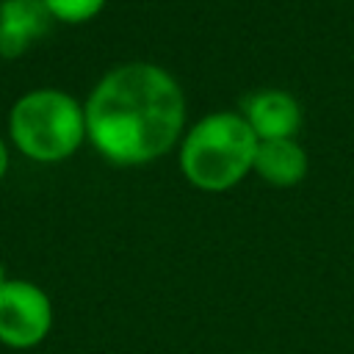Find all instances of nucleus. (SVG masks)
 Listing matches in <instances>:
<instances>
[{
	"instance_id": "1",
	"label": "nucleus",
	"mask_w": 354,
	"mask_h": 354,
	"mask_svg": "<svg viewBox=\"0 0 354 354\" xmlns=\"http://www.w3.org/2000/svg\"><path fill=\"white\" fill-rule=\"evenodd\" d=\"M86 136L113 163L138 166L166 155L185 119L177 80L155 64H122L88 94Z\"/></svg>"
},
{
	"instance_id": "4",
	"label": "nucleus",
	"mask_w": 354,
	"mask_h": 354,
	"mask_svg": "<svg viewBox=\"0 0 354 354\" xmlns=\"http://www.w3.org/2000/svg\"><path fill=\"white\" fill-rule=\"evenodd\" d=\"M53 329L50 296L28 282L8 279L0 288V343L14 351L36 348Z\"/></svg>"
},
{
	"instance_id": "7",
	"label": "nucleus",
	"mask_w": 354,
	"mask_h": 354,
	"mask_svg": "<svg viewBox=\"0 0 354 354\" xmlns=\"http://www.w3.org/2000/svg\"><path fill=\"white\" fill-rule=\"evenodd\" d=\"M252 169L271 185L288 188L304 180L307 174V155L293 138H271L257 141Z\"/></svg>"
},
{
	"instance_id": "2",
	"label": "nucleus",
	"mask_w": 354,
	"mask_h": 354,
	"mask_svg": "<svg viewBox=\"0 0 354 354\" xmlns=\"http://www.w3.org/2000/svg\"><path fill=\"white\" fill-rule=\"evenodd\" d=\"M257 152V136L238 113H210L196 122L183 147L180 169L202 191H227L243 180Z\"/></svg>"
},
{
	"instance_id": "5",
	"label": "nucleus",
	"mask_w": 354,
	"mask_h": 354,
	"mask_svg": "<svg viewBox=\"0 0 354 354\" xmlns=\"http://www.w3.org/2000/svg\"><path fill=\"white\" fill-rule=\"evenodd\" d=\"M243 119L257 141L293 138V133L301 127V108L285 91H257L246 100Z\"/></svg>"
},
{
	"instance_id": "10",
	"label": "nucleus",
	"mask_w": 354,
	"mask_h": 354,
	"mask_svg": "<svg viewBox=\"0 0 354 354\" xmlns=\"http://www.w3.org/2000/svg\"><path fill=\"white\" fill-rule=\"evenodd\" d=\"M6 282H8V277H6V266H3V263H0V288H3V285H6Z\"/></svg>"
},
{
	"instance_id": "8",
	"label": "nucleus",
	"mask_w": 354,
	"mask_h": 354,
	"mask_svg": "<svg viewBox=\"0 0 354 354\" xmlns=\"http://www.w3.org/2000/svg\"><path fill=\"white\" fill-rule=\"evenodd\" d=\"M53 19L61 22H86L97 17L105 6V0H44Z\"/></svg>"
},
{
	"instance_id": "9",
	"label": "nucleus",
	"mask_w": 354,
	"mask_h": 354,
	"mask_svg": "<svg viewBox=\"0 0 354 354\" xmlns=\"http://www.w3.org/2000/svg\"><path fill=\"white\" fill-rule=\"evenodd\" d=\"M6 169H8V149H6V141L0 138V180H3Z\"/></svg>"
},
{
	"instance_id": "3",
	"label": "nucleus",
	"mask_w": 354,
	"mask_h": 354,
	"mask_svg": "<svg viewBox=\"0 0 354 354\" xmlns=\"http://www.w3.org/2000/svg\"><path fill=\"white\" fill-rule=\"evenodd\" d=\"M8 130L22 155L53 163L69 158L86 138V113L66 91L36 88L14 102Z\"/></svg>"
},
{
	"instance_id": "6",
	"label": "nucleus",
	"mask_w": 354,
	"mask_h": 354,
	"mask_svg": "<svg viewBox=\"0 0 354 354\" xmlns=\"http://www.w3.org/2000/svg\"><path fill=\"white\" fill-rule=\"evenodd\" d=\"M44 0H0V55H19L50 28Z\"/></svg>"
}]
</instances>
